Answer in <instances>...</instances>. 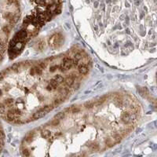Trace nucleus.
Returning a JSON list of instances; mask_svg holds the SVG:
<instances>
[{"mask_svg": "<svg viewBox=\"0 0 157 157\" xmlns=\"http://www.w3.org/2000/svg\"><path fill=\"white\" fill-rule=\"evenodd\" d=\"M19 17L18 0H0V63L6 51L7 37Z\"/></svg>", "mask_w": 157, "mask_h": 157, "instance_id": "obj_1", "label": "nucleus"}, {"mask_svg": "<svg viewBox=\"0 0 157 157\" xmlns=\"http://www.w3.org/2000/svg\"><path fill=\"white\" fill-rule=\"evenodd\" d=\"M63 38L59 34H53L49 39V44L52 47H58L61 45Z\"/></svg>", "mask_w": 157, "mask_h": 157, "instance_id": "obj_2", "label": "nucleus"}, {"mask_svg": "<svg viewBox=\"0 0 157 157\" xmlns=\"http://www.w3.org/2000/svg\"><path fill=\"white\" fill-rule=\"evenodd\" d=\"M74 64H76V63L75 62L74 60H72L71 58H65V59H64L63 62L60 65V70L61 72H65V71L70 69Z\"/></svg>", "mask_w": 157, "mask_h": 157, "instance_id": "obj_3", "label": "nucleus"}, {"mask_svg": "<svg viewBox=\"0 0 157 157\" xmlns=\"http://www.w3.org/2000/svg\"><path fill=\"white\" fill-rule=\"evenodd\" d=\"M47 112L44 111L43 109H41V110H39L35 112L33 115V118L35 119H41V118H43L46 115H47Z\"/></svg>", "mask_w": 157, "mask_h": 157, "instance_id": "obj_4", "label": "nucleus"}, {"mask_svg": "<svg viewBox=\"0 0 157 157\" xmlns=\"http://www.w3.org/2000/svg\"><path fill=\"white\" fill-rule=\"evenodd\" d=\"M4 139H5V134L1 126V124H0V153H1L3 148L4 146Z\"/></svg>", "mask_w": 157, "mask_h": 157, "instance_id": "obj_5", "label": "nucleus"}, {"mask_svg": "<svg viewBox=\"0 0 157 157\" xmlns=\"http://www.w3.org/2000/svg\"><path fill=\"white\" fill-rule=\"evenodd\" d=\"M78 71L81 75H85V74L88 72V68L85 65V64H80L78 67Z\"/></svg>", "mask_w": 157, "mask_h": 157, "instance_id": "obj_6", "label": "nucleus"}, {"mask_svg": "<svg viewBox=\"0 0 157 157\" xmlns=\"http://www.w3.org/2000/svg\"><path fill=\"white\" fill-rule=\"evenodd\" d=\"M121 120L124 123H129L131 122V119H130V114L127 112H124L122 116H121Z\"/></svg>", "mask_w": 157, "mask_h": 157, "instance_id": "obj_7", "label": "nucleus"}, {"mask_svg": "<svg viewBox=\"0 0 157 157\" xmlns=\"http://www.w3.org/2000/svg\"><path fill=\"white\" fill-rule=\"evenodd\" d=\"M137 91L141 97H145L146 95L149 94V90L146 87H139L137 89Z\"/></svg>", "mask_w": 157, "mask_h": 157, "instance_id": "obj_8", "label": "nucleus"}, {"mask_svg": "<svg viewBox=\"0 0 157 157\" xmlns=\"http://www.w3.org/2000/svg\"><path fill=\"white\" fill-rule=\"evenodd\" d=\"M45 48V42L43 40H40L39 42H38L36 45V50H39V51H42L43 49Z\"/></svg>", "mask_w": 157, "mask_h": 157, "instance_id": "obj_9", "label": "nucleus"}, {"mask_svg": "<svg viewBox=\"0 0 157 157\" xmlns=\"http://www.w3.org/2000/svg\"><path fill=\"white\" fill-rule=\"evenodd\" d=\"M50 134H51V133H50V131H48V130H44V131H42V133H41V136H42L43 138H49V137H50Z\"/></svg>", "mask_w": 157, "mask_h": 157, "instance_id": "obj_10", "label": "nucleus"}, {"mask_svg": "<svg viewBox=\"0 0 157 157\" xmlns=\"http://www.w3.org/2000/svg\"><path fill=\"white\" fill-rule=\"evenodd\" d=\"M73 82H74V79L72 77H68L65 79V84L68 87H71L73 84Z\"/></svg>", "mask_w": 157, "mask_h": 157, "instance_id": "obj_11", "label": "nucleus"}, {"mask_svg": "<svg viewBox=\"0 0 157 157\" xmlns=\"http://www.w3.org/2000/svg\"><path fill=\"white\" fill-rule=\"evenodd\" d=\"M64 116H65V115H64V112H59V113H58L56 116H54V119H58V120H61V119L64 118Z\"/></svg>", "mask_w": 157, "mask_h": 157, "instance_id": "obj_12", "label": "nucleus"}, {"mask_svg": "<svg viewBox=\"0 0 157 157\" xmlns=\"http://www.w3.org/2000/svg\"><path fill=\"white\" fill-rule=\"evenodd\" d=\"M115 143H116V141L114 140V138H108V140H106V144H107L109 147L113 146Z\"/></svg>", "mask_w": 157, "mask_h": 157, "instance_id": "obj_13", "label": "nucleus"}, {"mask_svg": "<svg viewBox=\"0 0 157 157\" xmlns=\"http://www.w3.org/2000/svg\"><path fill=\"white\" fill-rule=\"evenodd\" d=\"M53 79L55 80V81H57L58 83H61V82L64 81V79H63V77L61 76H60V75H57V76H54V78H53Z\"/></svg>", "mask_w": 157, "mask_h": 157, "instance_id": "obj_14", "label": "nucleus"}, {"mask_svg": "<svg viewBox=\"0 0 157 157\" xmlns=\"http://www.w3.org/2000/svg\"><path fill=\"white\" fill-rule=\"evenodd\" d=\"M50 84L53 87V89L57 88V87H58V85H59L58 82L57 81H55L54 79H51V80L50 81Z\"/></svg>", "mask_w": 157, "mask_h": 157, "instance_id": "obj_15", "label": "nucleus"}, {"mask_svg": "<svg viewBox=\"0 0 157 157\" xmlns=\"http://www.w3.org/2000/svg\"><path fill=\"white\" fill-rule=\"evenodd\" d=\"M35 74H36V76H40L42 72V68L39 66H35Z\"/></svg>", "mask_w": 157, "mask_h": 157, "instance_id": "obj_16", "label": "nucleus"}, {"mask_svg": "<svg viewBox=\"0 0 157 157\" xmlns=\"http://www.w3.org/2000/svg\"><path fill=\"white\" fill-rule=\"evenodd\" d=\"M21 152H22L23 155H25V156H28V155H30V151H29L28 149H27L26 147H24V148H23Z\"/></svg>", "mask_w": 157, "mask_h": 157, "instance_id": "obj_17", "label": "nucleus"}, {"mask_svg": "<svg viewBox=\"0 0 157 157\" xmlns=\"http://www.w3.org/2000/svg\"><path fill=\"white\" fill-rule=\"evenodd\" d=\"M84 105L87 108H91L94 106V103L93 102V101H88V102H86L84 104Z\"/></svg>", "mask_w": 157, "mask_h": 157, "instance_id": "obj_18", "label": "nucleus"}, {"mask_svg": "<svg viewBox=\"0 0 157 157\" xmlns=\"http://www.w3.org/2000/svg\"><path fill=\"white\" fill-rule=\"evenodd\" d=\"M35 2H36L37 4H38L39 6H44L46 5L45 0H35Z\"/></svg>", "mask_w": 157, "mask_h": 157, "instance_id": "obj_19", "label": "nucleus"}, {"mask_svg": "<svg viewBox=\"0 0 157 157\" xmlns=\"http://www.w3.org/2000/svg\"><path fill=\"white\" fill-rule=\"evenodd\" d=\"M47 62H45V61H41V62L39 63V67H40L42 69L46 68H47Z\"/></svg>", "mask_w": 157, "mask_h": 157, "instance_id": "obj_20", "label": "nucleus"}, {"mask_svg": "<svg viewBox=\"0 0 157 157\" xmlns=\"http://www.w3.org/2000/svg\"><path fill=\"white\" fill-rule=\"evenodd\" d=\"M82 54L80 53H76L75 54V59H76V61H79V60L82 59Z\"/></svg>", "mask_w": 157, "mask_h": 157, "instance_id": "obj_21", "label": "nucleus"}, {"mask_svg": "<svg viewBox=\"0 0 157 157\" xmlns=\"http://www.w3.org/2000/svg\"><path fill=\"white\" fill-rule=\"evenodd\" d=\"M42 109H43L44 111H46L47 112H50V110L53 109V107H52V105H47V106H45Z\"/></svg>", "mask_w": 157, "mask_h": 157, "instance_id": "obj_22", "label": "nucleus"}, {"mask_svg": "<svg viewBox=\"0 0 157 157\" xmlns=\"http://www.w3.org/2000/svg\"><path fill=\"white\" fill-rule=\"evenodd\" d=\"M121 137H121L120 135L117 134V135H116L115 137H113V138H114V140L116 141V142H119V141H121Z\"/></svg>", "mask_w": 157, "mask_h": 157, "instance_id": "obj_23", "label": "nucleus"}, {"mask_svg": "<svg viewBox=\"0 0 157 157\" xmlns=\"http://www.w3.org/2000/svg\"><path fill=\"white\" fill-rule=\"evenodd\" d=\"M50 123H51L52 126H57V125L59 123V120H58V119H54Z\"/></svg>", "mask_w": 157, "mask_h": 157, "instance_id": "obj_24", "label": "nucleus"}, {"mask_svg": "<svg viewBox=\"0 0 157 157\" xmlns=\"http://www.w3.org/2000/svg\"><path fill=\"white\" fill-rule=\"evenodd\" d=\"M79 112V108L78 107H73L72 108V112L73 113H77Z\"/></svg>", "mask_w": 157, "mask_h": 157, "instance_id": "obj_25", "label": "nucleus"}, {"mask_svg": "<svg viewBox=\"0 0 157 157\" xmlns=\"http://www.w3.org/2000/svg\"><path fill=\"white\" fill-rule=\"evenodd\" d=\"M58 68V66H57V65L53 66V67H50V72H55V71L57 70Z\"/></svg>", "mask_w": 157, "mask_h": 157, "instance_id": "obj_26", "label": "nucleus"}, {"mask_svg": "<svg viewBox=\"0 0 157 157\" xmlns=\"http://www.w3.org/2000/svg\"><path fill=\"white\" fill-rule=\"evenodd\" d=\"M97 148H98V146H97V144H93V145H91V149H93V150H97Z\"/></svg>", "mask_w": 157, "mask_h": 157, "instance_id": "obj_27", "label": "nucleus"}, {"mask_svg": "<svg viewBox=\"0 0 157 157\" xmlns=\"http://www.w3.org/2000/svg\"><path fill=\"white\" fill-rule=\"evenodd\" d=\"M130 119H131V121H134V120H135V119H136V116L134 114H131L130 115Z\"/></svg>", "mask_w": 157, "mask_h": 157, "instance_id": "obj_28", "label": "nucleus"}, {"mask_svg": "<svg viewBox=\"0 0 157 157\" xmlns=\"http://www.w3.org/2000/svg\"><path fill=\"white\" fill-rule=\"evenodd\" d=\"M47 90H49V91H51V90H53V87L50 84V85H48V86L47 87Z\"/></svg>", "mask_w": 157, "mask_h": 157, "instance_id": "obj_29", "label": "nucleus"}, {"mask_svg": "<svg viewBox=\"0 0 157 157\" xmlns=\"http://www.w3.org/2000/svg\"><path fill=\"white\" fill-rule=\"evenodd\" d=\"M52 3H53V4H58V3H59V1H58V0H52Z\"/></svg>", "mask_w": 157, "mask_h": 157, "instance_id": "obj_30", "label": "nucleus"}, {"mask_svg": "<svg viewBox=\"0 0 157 157\" xmlns=\"http://www.w3.org/2000/svg\"><path fill=\"white\" fill-rule=\"evenodd\" d=\"M126 33H127V34H130V30H129L128 28H126Z\"/></svg>", "mask_w": 157, "mask_h": 157, "instance_id": "obj_31", "label": "nucleus"}, {"mask_svg": "<svg viewBox=\"0 0 157 157\" xmlns=\"http://www.w3.org/2000/svg\"><path fill=\"white\" fill-rule=\"evenodd\" d=\"M94 5H95V7H97V5H98V3H97V2H96V3H94Z\"/></svg>", "mask_w": 157, "mask_h": 157, "instance_id": "obj_32", "label": "nucleus"}]
</instances>
